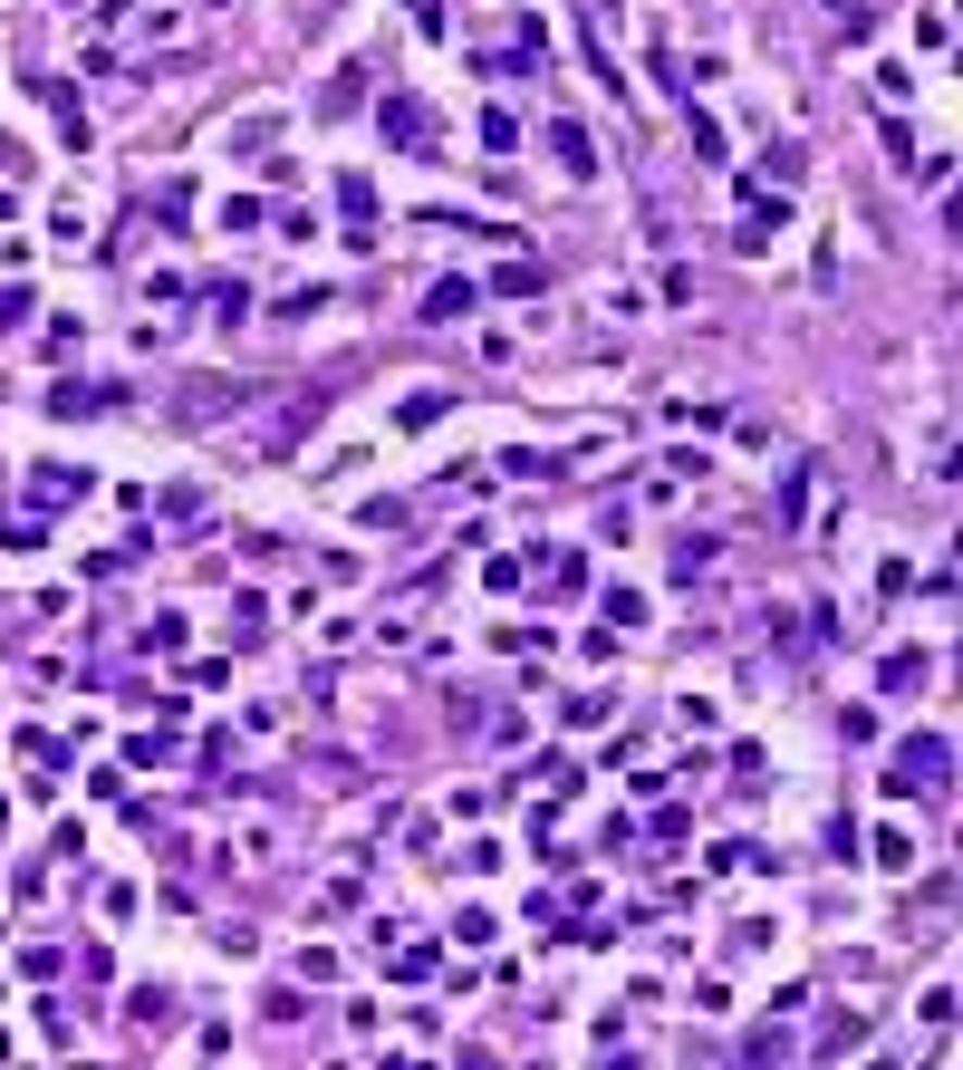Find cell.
<instances>
[{"label":"cell","instance_id":"obj_1","mask_svg":"<svg viewBox=\"0 0 963 1070\" xmlns=\"http://www.w3.org/2000/svg\"><path fill=\"white\" fill-rule=\"evenodd\" d=\"M550 145H559V164H568V174H598V164H588V136H578V126H559Z\"/></svg>","mask_w":963,"mask_h":1070}]
</instances>
